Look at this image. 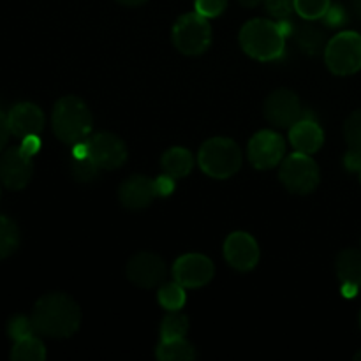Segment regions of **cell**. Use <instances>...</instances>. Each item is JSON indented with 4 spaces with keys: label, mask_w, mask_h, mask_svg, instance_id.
Segmentation results:
<instances>
[{
    "label": "cell",
    "mask_w": 361,
    "mask_h": 361,
    "mask_svg": "<svg viewBox=\"0 0 361 361\" xmlns=\"http://www.w3.org/2000/svg\"><path fill=\"white\" fill-rule=\"evenodd\" d=\"M32 323L37 334L51 338L73 337L81 324L80 305L63 293L44 295L34 307Z\"/></svg>",
    "instance_id": "1"
},
{
    "label": "cell",
    "mask_w": 361,
    "mask_h": 361,
    "mask_svg": "<svg viewBox=\"0 0 361 361\" xmlns=\"http://www.w3.org/2000/svg\"><path fill=\"white\" fill-rule=\"evenodd\" d=\"M53 130L62 143H83L92 134V113L76 95H67L56 101L51 115Z\"/></svg>",
    "instance_id": "2"
},
{
    "label": "cell",
    "mask_w": 361,
    "mask_h": 361,
    "mask_svg": "<svg viewBox=\"0 0 361 361\" xmlns=\"http://www.w3.org/2000/svg\"><path fill=\"white\" fill-rule=\"evenodd\" d=\"M240 46L252 59L270 62L282 56L286 48V35L279 23L270 20H250L240 30Z\"/></svg>",
    "instance_id": "3"
},
{
    "label": "cell",
    "mask_w": 361,
    "mask_h": 361,
    "mask_svg": "<svg viewBox=\"0 0 361 361\" xmlns=\"http://www.w3.org/2000/svg\"><path fill=\"white\" fill-rule=\"evenodd\" d=\"M197 162L208 176L224 180L242 168V150L229 137H212L200 148Z\"/></svg>",
    "instance_id": "4"
},
{
    "label": "cell",
    "mask_w": 361,
    "mask_h": 361,
    "mask_svg": "<svg viewBox=\"0 0 361 361\" xmlns=\"http://www.w3.org/2000/svg\"><path fill=\"white\" fill-rule=\"evenodd\" d=\"M328 69L337 76H349L361 69V35L342 32L335 35L324 49Z\"/></svg>",
    "instance_id": "5"
},
{
    "label": "cell",
    "mask_w": 361,
    "mask_h": 361,
    "mask_svg": "<svg viewBox=\"0 0 361 361\" xmlns=\"http://www.w3.org/2000/svg\"><path fill=\"white\" fill-rule=\"evenodd\" d=\"M173 42L183 55H201L212 42V27L208 18L200 13L183 14L173 27Z\"/></svg>",
    "instance_id": "6"
},
{
    "label": "cell",
    "mask_w": 361,
    "mask_h": 361,
    "mask_svg": "<svg viewBox=\"0 0 361 361\" xmlns=\"http://www.w3.org/2000/svg\"><path fill=\"white\" fill-rule=\"evenodd\" d=\"M279 178L293 194H310L319 185V168L310 155L296 152L289 155L281 166Z\"/></svg>",
    "instance_id": "7"
},
{
    "label": "cell",
    "mask_w": 361,
    "mask_h": 361,
    "mask_svg": "<svg viewBox=\"0 0 361 361\" xmlns=\"http://www.w3.org/2000/svg\"><path fill=\"white\" fill-rule=\"evenodd\" d=\"M264 116L271 126L279 127V129H289L305 116V111H303L302 102L295 92L288 90V88H279L267 97Z\"/></svg>",
    "instance_id": "8"
},
{
    "label": "cell",
    "mask_w": 361,
    "mask_h": 361,
    "mask_svg": "<svg viewBox=\"0 0 361 361\" xmlns=\"http://www.w3.org/2000/svg\"><path fill=\"white\" fill-rule=\"evenodd\" d=\"M286 152V141L274 130H259L249 141V161L257 169H271L282 161Z\"/></svg>",
    "instance_id": "9"
},
{
    "label": "cell",
    "mask_w": 361,
    "mask_h": 361,
    "mask_svg": "<svg viewBox=\"0 0 361 361\" xmlns=\"http://www.w3.org/2000/svg\"><path fill=\"white\" fill-rule=\"evenodd\" d=\"M214 263L203 254H185L173 264V277L183 288H203L214 279Z\"/></svg>",
    "instance_id": "10"
},
{
    "label": "cell",
    "mask_w": 361,
    "mask_h": 361,
    "mask_svg": "<svg viewBox=\"0 0 361 361\" xmlns=\"http://www.w3.org/2000/svg\"><path fill=\"white\" fill-rule=\"evenodd\" d=\"M88 154L101 169H116L126 162L127 147L111 133H97L87 140Z\"/></svg>",
    "instance_id": "11"
},
{
    "label": "cell",
    "mask_w": 361,
    "mask_h": 361,
    "mask_svg": "<svg viewBox=\"0 0 361 361\" xmlns=\"http://www.w3.org/2000/svg\"><path fill=\"white\" fill-rule=\"evenodd\" d=\"M34 175L32 157L25 155L21 148H9L0 157V180L11 190H21L30 183Z\"/></svg>",
    "instance_id": "12"
},
{
    "label": "cell",
    "mask_w": 361,
    "mask_h": 361,
    "mask_svg": "<svg viewBox=\"0 0 361 361\" xmlns=\"http://www.w3.org/2000/svg\"><path fill=\"white\" fill-rule=\"evenodd\" d=\"M127 279L137 288L152 289L164 282L166 264L159 256L152 252H140L127 263Z\"/></svg>",
    "instance_id": "13"
},
{
    "label": "cell",
    "mask_w": 361,
    "mask_h": 361,
    "mask_svg": "<svg viewBox=\"0 0 361 361\" xmlns=\"http://www.w3.org/2000/svg\"><path fill=\"white\" fill-rule=\"evenodd\" d=\"M224 257L235 270L249 271L259 261V247L249 233H231L224 242Z\"/></svg>",
    "instance_id": "14"
},
{
    "label": "cell",
    "mask_w": 361,
    "mask_h": 361,
    "mask_svg": "<svg viewBox=\"0 0 361 361\" xmlns=\"http://www.w3.org/2000/svg\"><path fill=\"white\" fill-rule=\"evenodd\" d=\"M7 118H9L11 134L21 140L34 134L39 136L44 129V113L32 102H20L13 106V109L7 113Z\"/></svg>",
    "instance_id": "15"
},
{
    "label": "cell",
    "mask_w": 361,
    "mask_h": 361,
    "mask_svg": "<svg viewBox=\"0 0 361 361\" xmlns=\"http://www.w3.org/2000/svg\"><path fill=\"white\" fill-rule=\"evenodd\" d=\"M120 201L129 210H143L157 197L155 192V182L147 176H130L129 180L120 185Z\"/></svg>",
    "instance_id": "16"
},
{
    "label": "cell",
    "mask_w": 361,
    "mask_h": 361,
    "mask_svg": "<svg viewBox=\"0 0 361 361\" xmlns=\"http://www.w3.org/2000/svg\"><path fill=\"white\" fill-rule=\"evenodd\" d=\"M337 275L342 284V295L355 298L361 288V250L345 249L338 254Z\"/></svg>",
    "instance_id": "17"
},
{
    "label": "cell",
    "mask_w": 361,
    "mask_h": 361,
    "mask_svg": "<svg viewBox=\"0 0 361 361\" xmlns=\"http://www.w3.org/2000/svg\"><path fill=\"white\" fill-rule=\"evenodd\" d=\"M289 141L298 152L307 155H312L323 147L324 134L323 129L317 126L316 120L303 116L295 126L289 127Z\"/></svg>",
    "instance_id": "18"
},
{
    "label": "cell",
    "mask_w": 361,
    "mask_h": 361,
    "mask_svg": "<svg viewBox=\"0 0 361 361\" xmlns=\"http://www.w3.org/2000/svg\"><path fill=\"white\" fill-rule=\"evenodd\" d=\"M71 171H73V176L78 182L83 183L94 182L99 176V173H101V168L95 164V161L88 154L87 141L74 145L73 159H71Z\"/></svg>",
    "instance_id": "19"
},
{
    "label": "cell",
    "mask_w": 361,
    "mask_h": 361,
    "mask_svg": "<svg viewBox=\"0 0 361 361\" xmlns=\"http://www.w3.org/2000/svg\"><path fill=\"white\" fill-rule=\"evenodd\" d=\"M162 171L166 175L173 176V178H183L192 171L194 157L187 148L175 147L169 148L164 155H162Z\"/></svg>",
    "instance_id": "20"
},
{
    "label": "cell",
    "mask_w": 361,
    "mask_h": 361,
    "mask_svg": "<svg viewBox=\"0 0 361 361\" xmlns=\"http://www.w3.org/2000/svg\"><path fill=\"white\" fill-rule=\"evenodd\" d=\"M295 37H296V44L298 48L302 49L305 55H319L321 51L326 49V44H324V34L314 25H302V27L295 28Z\"/></svg>",
    "instance_id": "21"
},
{
    "label": "cell",
    "mask_w": 361,
    "mask_h": 361,
    "mask_svg": "<svg viewBox=\"0 0 361 361\" xmlns=\"http://www.w3.org/2000/svg\"><path fill=\"white\" fill-rule=\"evenodd\" d=\"M155 356L161 361H189L196 358V351L185 338H173L159 342Z\"/></svg>",
    "instance_id": "22"
},
{
    "label": "cell",
    "mask_w": 361,
    "mask_h": 361,
    "mask_svg": "<svg viewBox=\"0 0 361 361\" xmlns=\"http://www.w3.org/2000/svg\"><path fill=\"white\" fill-rule=\"evenodd\" d=\"M11 360L14 361H44L46 348L35 335L25 337L21 341L14 342V348L11 351Z\"/></svg>",
    "instance_id": "23"
},
{
    "label": "cell",
    "mask_w": 361,
    "mask_h": 361,
    "mask_svg": "<svg viewBox=\"0 0 361 361\" xmlns=\"http://www.w3.org/2000/svg\"><path fill=\"white\" fill-rule=\"evenodd\" d=\"M20 247V229L13 219L0 215V259H6Z\"/></svg>",
    "instance_id": "24"
},
{
    "label": "cell",
    "mask_w": 361,
    "mask_h": 361,
    "mask_svg": "<svg viewBox=\"0 0 361 361\" xmlns=\"http://www.w3.org/2000/svg\"><path fill=\"white\" fill-rule=\"evenodd\" d=\"M183 289L185 288L176 281L168 282V284H164L159 289V303L166 310H169V312H176V310H180L185 305V291Z\"/></svg>",
    "instance_id": "25"
},
{
    "label": "cell",
    "mask_w": 361,
    "mask_h": 361,
    "mask_svg": "<svg viewBox=\"0 0 361 361\" xmlns=\"http://www.w3.org/2000/svg\"><path fill=\"white\" fill-rule=\"evenodd\" d=\"M189 330V321L182 314H169L161 324V341H173V338H185Z\"/></svg>",
    "instance_id": "26"
},
{
    "label": "cell",
    "mask_w": 361,
    "mask_h": 361,
    "mask_svg": "<svg viewBox=\"0 0 361 361\" xmlns=\"http://www.w3.org/2000/svg\"><path fill=\"white\" fill-rule=\"evenodd\" d=\"M330 6V0H295V11L309 21L323 18Z\"/></svg>",
    "instance_id": "27"
},
{
    "label": "cell",
    "mask_w": 361,
    "mask_h": 361,
    "mask_svg": "<svg viewBox=\"0 0 361 361\" xmlns=\"http://www.w3.org/2000/svg\"><path fill=\"white\" fill-rule=\"evenodd\" d=\"M344 136L349 150L361 152V109H356L349 115L344 123Z\"/></svg>",
    "instance_id": "28"
},
{
    "label": "cell",
    "mask_w": 361,
    "mask_h": 361,
    "mask_svg": "<svg viewBox=\"0 0 361 361\" xmlns=\"http://www.w3.org/2000/svg\"><path fill=\"white\" fill-rule=\"evenodd\" d=\"M35 328H34V323H32V317L28 319V317L25 316H14L13 319L9 321V324H7V334H9V337L13 338L14 342L16 341H21V338L25 337H30V335H34Z\"/></svg>",
    "instance_id": "29"
},
{
    "label": "cell",
    "mask_w": 361,
    "mask_h": 361,
    "mask_svg": "<svg viewBox=\"0 0 361 361\" xmlns=\"http://www.w3.org/2000/svg\"><path fill=\"white\" fill-rule=\"evenodd\" d=\"M268 14L277 20H288L295 11V0H264Z\"/></svg>",
    "instance_id": "30"
},
{
    "label": "cell",
    "mask_w": 361,
    "mask_h": 361,
    "mask_svg": "<svg viewBox=\"0 0 361 361\" xmlns=\"http://www.w3.org/2000/svg\"><path fill=\"white\" fill-rule=\"evenodd\" d=\"M196 13L204 18H217L224 13L228 0H194Z\"/></svg>",
    "instance_id": "31"
},
{
    "label": "cell",
    "mask_w": 361,
    "mask_h": 361,
    "mask_svg": "<svg viewBox=\"0 0 361 361\" xmlns=\"http://www.w3.org/2000/svg\"><path fill=\"white\" fill-rule=\"evenodd\" d=\"M323 20L328 27H342V25L348 21V13H345V9L341 6V4H337V6L328 7Z\"/></svg>",
    "instance_id": "32"
},
{
    "label": "cell",
    "mask_w": 361,
    "mask_h": 361,
    "mask_svg": "<svg viewBox=\"0 0 361 361\" xmlns=\"http://www.w3.org/2000/svg\"><path fill=\"white\" fill-rule=\"evenodd\" d=\"M173 176L169 175H162L159 176V178H155V192H157V196H169V194L175 190V182H173Z\"/></svg>",
    "instance_id": "33"
},
{
    "label": "cell",
    "mask_w": 361,
    "mask_h": 361,
    "mask_svg": "<svg viewBox=\"0 0 361 361\" xmlns=\"http://www.w3.org/2000/svg\"><path fill=\"white\" fill-rule=\"evenodd\" d=\"M20 148L25 155H28V157H34V155L41 150V140H39V136H35V134L34 136H27L21 140Z\"/></svg>",
    "instance_id": "34"
},
{
    "label": "cell",
    "mask_w": 361,
    "mask_h": 361,
    "mask_svg": "<svg viewBox=\"0 0 361 361\" xmlns=\"http://www.w3.org/2000/svg\"><path fill=\"white\" fill-rule=\"evenodd\" d=\"M11 136V129H9V118H7L6 113L0 109V150H4V147L7 145Z\"/></svg>",
    "instance_id": "35"
},
{
    "label": "cell",
    "mask_w": 361,
    "mask_h": 361,
    "mask_svg": "<svg viewBox=\"0 0 361 361\" xmlns=\"http://www.w3.org/2000/svg\"><path fill=\"white\" fill-rule=\"evenodd\" d=\"M344 162H345V168H348L349 171H360L361 169V152L349 150L348 155H345Z\"/></svg>",
    "instance_id": "36"
},
{
    "label": "cell",
    "mask_w": 361,
    "mask_h": 361,
    "mask_svg": "<svg viewBox=\"0 0 361 361\" xmlns=\"http://www.w3.org/2000/svg\"><path fill=\"white\" fill-rule=\"evenodd\" d=\"M116 2H120L122 6H127V7H137V6H143V4L148 2V0H116Z\"/></svg>",
    "instance_id": "37"
},
{
    "label": "cell",
    "mask_w": 361,
    "mask_h": 361,
    "mask_svg": "<svg viewBox=\"0 0 361 361\" xmlns=\"http://www.w3.org/2000/svg\"><path fill=\"white\" fill-rule=\"evenodd\" d=\"M240 4H242L243 7H256L259 6L261 2H264V0H238Z\"/></svg>",
    "instance_id": "38"
},
{
    "label": "cell",
    "mask_w": 361,
    "mask_h": 361,
    "mask_svg": "<svg viewBox=\"0 0 361 361\" xmlns=\"http://www.w3.org/2000/svg\"><path fill=\"white\" fill-rule=\"evenodd\" d=\"M351 6H353V11H355L356 16L361 18V0H351Z\"/></svg>",
    "instance_id": "39"
},
{
    "label": "cell",
    "mask_w": 361,
    "mask_h": 361,
    "mask_svg": "<svg viewBox=\"0 0 361 361\" xmlns=\"http://www.w3.org/2000/svg\"><path fill=\"white\" fill-rule=\"evenodd\" d=\"M355 360H356V361H361V349L355 355Z\"/></svg>",
    "instance_id": "40"
},
{
    "label": "cell",
    "mask_w": 361,
    "mask_h": 361,
    "mask_svg": "<svg viewBox=\"0 0 361 361\" xmlns=\"http://www.w3.org/2000/svg\"><path fill=\"white\" fill-rule=\"evenodd\" d=\"M360 326H361V312H360Z\"/></svg>",
    "instance_id": "41"
},
{
    "label": "cell",
    "mask_w": 361,
    "mask_h": 361,
    "mask_svg": "<svg viewBox=\"0 0 361 361\" xmlns=\"http://www.w3.org/2000/svg\"><path fill=\"white\" fill-rule=\"evenodd\" d=\"M360 180H361V169H360Z\"/></svg>",
    "instance_id": "42"
}]
</instances>
